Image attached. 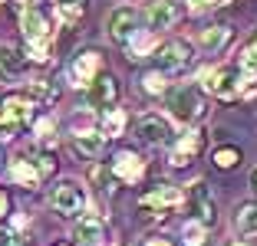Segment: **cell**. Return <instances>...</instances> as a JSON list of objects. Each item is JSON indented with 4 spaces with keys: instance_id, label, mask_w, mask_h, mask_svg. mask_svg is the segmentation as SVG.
<instances>
[{
    "instance_id": "1",
    "label": "cell",
    "mask_w": 257,
    "mask_h": 246,
    "mask_svg": "<svg viewBox=\"0 0 257 246\" xmlns=\"http://www.w3.org/2000/svg\"><path fill=\"white\" fill-rule=\"evenodd\" d=\"M20 30H23V40H27V56L33 62H43L46 50L53 43V26H50L46 14H40L37 7H27L20 14Z\"/></svg>"
},
{
    "instance_id": "2",
    "label": "cell",
    "mask_w": 257,
    "mask_h": 246,
    "mask_svg": "<svg viewBox=\"0 0 257 246\" xmlns=\"http://www.w3.org/2000/svg\"><path fill=\"white\" fill-rule=\"evenodd\" d=\"M201 82H204V89L211 92V96H218V98H234L237 92L244 89V76L237 72V69H231V66H221V69L204 72Z\"/></svg>"
},
{
    "instance_id": "3",
    "label": "cell",
    "mask_w": 257,
    "mask_h": 246,
    "mask_svg": "<svg viewBox=\"0 0 257 246\" xmlns=\"http://www.w3.org/2000/svg\"><path fill=\"white\" fill-rule=\"evenodd\" d=\"M33 122V102L30 98H7L0 105V138H10L20 125H30Z\"/></svg>"
},
{
    "instance_id": "4",
    "label": "cell",
    "mask_w": 257,
    "mask_h": 246,
    "mask_svg": "<svg viewBox=\"0 0 257 246\" xmlns=\"http://www.w3.org/2000/svg\"><path fill=\"white\" fill-rule=\"evenodd\" d=\"M53 207L60 210L63 216H76L86 207V190L79 180H60L53 187Z\"/></svg>"
},
{
    "instance_id": "5",
    "label": "cell",
    "mask_w": 257,
    "mask_h": 246,
    "mask_svg": "<svg viewBox=\"0 0 257 246\" xmlns=\"http://www.w3.org/2000/svg\"><path fill=\"white\" fill-rule=\"evenodd\" d=\"M152 56H155V62H159L162 72L185 69L191 62V43H185V40H168V43H162Z\"/></svg>"
},
{
    "instance_id": "6",
    "label": "cell",
    "mask_w": 257,
    "mask_h": 246,
    "mask_svg": "<svg viewBox=\"0 0 257 246\" xmlns=\"http://www.w3.org/2000/svg\"><path fill=\"white\" fill-rule=\"evenodd\" d=\"M168 108H172V118L195 122L198 115H201V98H198V92L191 89V86H185V89H175L172 96H168Z\"/></svg>"
},
{
    "instance_id": "7",
    "label": "cell",
    "mask_w": 257,
    "mask_h": 246,
    "mask_svg": "<svg viewBox=\"0 0 257 246\" xmlns=\"http://www.w3.org/2000/svg\"><path fill=\"white\" fill-rule=\"evenodd\" d=\"M99 66H102V56H99V52H92V50L79 52V56L73 60V66H69V82L89 89L92 82L99 79Z\"/></svg>"
},
{
    "instance_id": "8",
    "label": "cell",
    "mask_w": 257,
    "mask_h": 246,
    "mask_svg": "<svg viewBox=\"0 0 257 246\" xmlns=\"http://www.w3.org/2000/svg\"><path fill=\"white\" fill-rule=\"evenodd\" d=\"M23 72H27V56L20 50H14V46L0 43V82L4 86H17L23 79Z\"/></svg>"
},
{
    "instance_id": "9",
    "label": "cell",
    "mask_w": 257,
    "mask_h": 246,
    "mask_svg": "<svg viewBox=\"0 0 257 246\" xmlns=\"http://www.w3.org/2000/svg\"><path fill=\"white\" fill-rule=\"evenodd\" d=\"M182 190L172 184H159V187H152L149 194L142 197V210H159V216H165L168 210H175L178 204H182Z\"/></svg>"
},
{
    "instance_id": "10",
    "label": "cell",
    "mask_w": 257,
    "mask_h": 246,
    "mask_svg": "<svg viewBox=\"0 0 257 246\" xmlns=\"http://www.w3.org/2000/svg\"><path fill=\"white\" fill-rule=\"evenodd\" d=\"M145 20H149V30H168L178 20V4L175 0H149L145 7Z\"/></svg>"
},
{
    "instance_id": "11",
    "label": "cell",
    "mask_w": 257,
    "mask_h": 246,
    "mask_svg": "<svg viewBox=\"0 0 257 246\" xmlns=\"http://www.w3.org/2000/svg\"><path fill=\"white\" fill-rule=\"evenodd\" d=\"M201 142H204V134L201 132H185L178 142H175V148H172V154H168V161H172V168H185V164H191L195 161V154L201 151Z\"/></svg>"
},
{
    "instance_id": "12",
    "label": "cell",
    "mask_w": 257,
    "mask_h": 246,
    "mask_svg": "<svg viewBox=\"0 0 257 246\" xmlns=\"http://www.w3.org/2000/svg\"><path fill=\"white\" fill-rule=\"evenodd\" d=\"M136 23H139V14L132 7H115L112 16H109V33H112L115 43H128V40L139 33Z\"/></svg>"
},
{
    "instance_id": "13",
    "label": "cell",
    "mask_w": 257,
    "mask_h": 246,
    "mask_svg": "<svg viewBox=\"0 0 257 246\" xmlns=\"http://www.w3.org/2000/svg\"><path fill=\"white\" fill-rule=\"evenodd\" d=\"M73 236L79 240V246H99L102 236H106V220L99 214H83L76 230H73Z\"/></svg>"
},
{
    "instance_id": "14",
    "label": "cell",
    "mask_w": 257,
    "mask_h": 246,
    "mask_svg": "<svg viewBox=\"0 0 257 246\" xmlns=\"http://www.w3.org/2000/svg\"><path fill=\"white\" fill-rule=\"evenodd\" d=\"M139 138H142L145 144H165L168 138H172V122H168L165 115H145V118L139 122Z\"/></svg>"
},
{
    "instance_id": "15",
    "label": "cell",
    "mask_w": 257,
    "mask_h": 246,
    "mask_svg": "<svg viewBox=\"0 0 257 246\" xmlns=\"http://www.w3.org/2000/svg\"><path fill=\"white\" fill-rule=\"evenodd\" d=\"M112 174L119 180H125V184H136V180H142L145 174V161L136 154V151H119L112 161Z\"/></svg>"
},
{
    "instance_id": "16",
    "label": "cell",
    "mask_w": 257,
    "mask_h": 246,
    "mask_svg": "<svg viewBox=\"0 0 257 246\" xmlns=\"http://www.w3.org/2000/svg\"><path fill=\"white\" fill-rule=\"evenodd\" d=\"M119 98V86H115V79L112 76H99L96 82L89 86V102L96 105V108H112V102Z\"/></svg>"
},
{
    "instance_id": "17",
    "label": "cell",
    "mask_w": 257,
    "mask_h": 246,
    "mask_svg": "<svg viewBox=\"0 0 257 246\" xmlns=\"http://www.w3.org/2000/svg\"><path fill=\"white\" fill-rule=\"evenodd\" d=\"M102 148H106V134L102 132H89V128H83V132H76V138H73V151L79 158H99L102 154Z\"/></svg>"
},
{
    "instance_id": "18",
    "label": "cell",
    "mask_w": 257,
    "mask_h": 246,
    "mask_svg": "<svg viewBox=\"0 0 257 246\" xmlns=\"http://www.w3.org/2000/svg\"><path fill=\"white\" fill-rule=\"evenodd\" d=\"M191 207H195V220H201L204 226L214 224V204H211V194H208V187L201 180L191 187Z\"/></svg>"
},
{
    "instance_id": "19",
    "label": "cell",
    "mask_w": 257,
    "mask_h": 246,
    "mask_svg": "<svg viewBox=\"0 0 257 246\" xmlns=\"http://www.w3.org/2000/svg\"><path fill=\"white\" fill-rule=\"evenodd\" d=\"M10 174H14V180L23 184V187H37L40 180H43L37 161H30V158H14V161H10Z\"/></svg>"
},
{
    "instance_id": "20",
    "label": "cell",
    "mask_w": 257,
    "mask_h": 246,
    "mask_svg": "<svg viewBox=\"0 0 257 246\" xmlns=\"http://www.w3.org/2000/svg\"><path fill=\"white\" fill-rule=\"evenodd\" d=\"M159 46H155V33L152 30H139L136 36L128 40V56L132 60H142V56H149V52H155Z\"/></svg>"
},
{
    "instance_id": "21",
    "label": "cell",
    "mask_w": 257,
    "mask_h": 246,
    "mask_svg": "<svg viewBox=\"0 0 257 246\" xmlns=\"http://www.w3.org/2000/svg\"><path fill=\"white\" fill-rule=\"evenodd\" d=\"M231 36V30H227L224 23H214V26H208V30H201V36H198V43L204 46V50H221L224 46V40Z\"/></svg>"
},
{
    "instance_id": "22",
    "label": "cell",
    "mask_w": 257,
    "mask_h": 246,
    "mask_svg": "<svg viewBox=\"0 0 257 246\" xmlns=\"http://www.w3.org/2000/svg\"><path fill=\"white\" fill-rule=\"evenodd\" d=\"M122 128H125V112L122 108H106L102 112V134L106 138H119Z\"/></svg>"
},
{
    "instance_id": "23",
    "label": "cell",
    "mask_w": 257,
    "mask_h": 246,
    "mask_svg": "<svg viewBox=\"0 0 257 246\" xmlns=\"http://www.w3.org/2000/svg\"><path fill=\"white\" fill-rule=\"evenodd\" d=\"M237 230L244 233V236H257V204H244L241 210H237Z\"/></svg>"
},
{
    "instance_id": "24",
    "label": "cell",
    "mask_w": 257,
    "mask_h": 246,
    "mask_svg": "<svg viewBox=\"0 0 257 246\" xmlns=\"http://www.w3.org/2000/svg\"><path fill=\"white\" fill-rule=\"evenodd\" d=\"M56 4V10H60V16L63 20H79V16H83V10H86V4H89V0H53Z\"/></svg>"
},
{
    "instance_id": "25",
    "label": "cell",
    "mask_w": 257,
    "mask_h": 246,
    "mask_svg": "<svg viewBox=\"0 0 257 246\" xmlns=\"http://www.w3.org/2000/svg\"><path fill=\"white\" fill-rule=\"evenodd\" d=\"M204 230H208V226H204L201 220H185V226H182L185 243H188V246H201L204 243Z\"/></svg>"
},
{
    "instance_id": "26",
    "label": "cell",
    "mask_w": 257,
    "mask_h": 246,
    "mask_svg": "<svg viewBox=\"0 0 257 246\" xmlns=\"http://www.w3.org/2000/svg\"><path fill=\"white\" fill-rule=\"evenodd\" d=\"M241 76H244V82L257 79V46H247L241 52Z\"/></svg>"
},
{
    "instance_id": "27",
    "label": "cell",
    "mask_w": 257,
    "mask_h": 246,
    "mask_svg": "<svg viewBox=\"0 0 257 246\" xmlns=\"http://www.w3.org/2000/svg\"><path fill=\"white\" fill-rule=\"evenodd\" d=\"M27 98H30V102H53L56 92L50 89L43 79H37V82H30V89H27Z\"/></svg>"
},
{
    "instance_id": "28",
    "label": "cell",
    "mask_w": 257,
    "mask_h": 246,
    "mask_svg": "<svg viewBox=\"0 0 257 246\" xmlns=\"http://www.w3.org/2000/svg\"><path fill=\"white\" fill-rule=\"evenodd\" d=\"M237 161H241V151L237 148H218L214 151V164L218 168H234Z\"/></svg>"
},
{
    "instance_id": "29",
    "label": "cell",
    "mask_w": 257,
    "mask_h": 246,
    "mask_svg": "<svg viewBox=\"0 0 257 246\" xmlns=\"http://www.w3.org/2000/svg\"><path fill=\"white\" fill-rule=\"evenodd\" d=\"M142 82H145V92H152V96L165 92V76H162V72H149Z\"/></svg>"
},
{
    "instance_id": "30",
    "label": "cell",
    "mask_w": 257,
    "mask_h": 246,
    "mask_svg": "<svg viewBox=\"0 0 257 246\" xmlns=\"http://www.w3.org/2000/svg\"><path fill=\"white\" fill-rule=\"evenodd\" d=\"M37 168H40V174H53V168H56V158L50 154V151H40V158H37Z\"/></svg>"
},
{
    "instance_id": "31",
    "label": "cell",
    "mask_w": 257,
    "mask_h": 246,
    "mask_svg": "<svg viewBox=\"0 0 257 246\" xmlns=\"http://www.w3.org/2000/svg\"><path fill=\"white\" fill-rule=\"evenodd\" d=\"M0 246H23V243L17 240V233L10 230V226H4V224H0Z\"/></svg>"
},
{
    "instance_id": "32",
    "label": "cell",
    "mask_w": 257,
    "mask_h": 246,
    "mask_svg": "<svg viewBox=\"0 0 257 246\" xmlns=\"http://www.w3.org/2000/svg\"><path fill=\"white\" fill-rule=\"evenodd\" d=\"M208 7H214V0H188L191 14H201V10H208Z\"/></svg>"
},
{
    "instance_id": "33",
    "label": "cell",
    "mask_w": 257,
    "mask_h": 246,
    "mask_svg": "<svg viewBox=\"0 0 257 246\" xmlns=\"http://www.w3.org/2000/svg\"><path fill=\"white\" fill-rule=\"evenodd\" d=\"M50 128H53V122H50V118H43V122L37 125V134H40V138H50Z\"/></svg>"
},
{
    "instance_id": "34",
    "label": "cell",
    "mask_w": 257,
    "mask_h": 246,
    "mask_svg": "<svg viewBox=\"0 0 257 246\" xmlns=\"http://www.w3.org/2000/svg\"><path fill=\"white\" fill-rule=\"evenodd\" d=\"M142 246H172V240H165V236H152V240H145Z\"/></svg>"
},
{
    "instance_id": "35",
    "label": "cell",
    "mask_w": 257,
    "mask_h": 246,
    "mask_svg": "<svg viewBox=\"0 0 257 246\" xmlns=\"http://www.w3.org/2000/svg\"><path fill=\"white\" fill-rule=\"evenodd\" d=\"M7 210H10V197H7V194H4V190H0V216L7 214Z\"/></svg>"
},
{
    "instance_id": "36",
    "label": "cell",
    "mask_w": 257,
    "mask_h": 246,
    "mask_svg": "<svg viewBox=\"0 0 257 246\" xmlns=\"http://www.w3.org/2000/svg\"><path fill=\"white\" fill-rule=\"evenodd\" d=\"M227 4H231V0H214V7H227Z\"/></svg>"
},
{
    "instance_id": "37",
    "label": "cell",
    "mask_w": 257,
    "mask_h": 246,
    "mask_svg": "<svg viewBox=\"0 0 257 246\" xmlns=\"http://www.w3.org/2000/svg\"><path fill=\"white\" fill-rule=\"evenodd\" d=\"M20 4H27V7H37V0H20Z\"/></svg>"
},
{
    "instance_id": "38",
    "label": "cell",
    "mask_w": 257,
    "mask_h": 246,
    "mask_svg": "<svg viewBox=\"0 0 257 246\" xmlns=\"http://www.w3.org/2000/svg\"><path fill=\"white\" fill-rule=\"evenodd\" d=\"M254 190H257V171H254Z\"/></svg>"
},
{
    "instance_id": "39",
    "label": "cell",
    "mask_w": 257,
    "mask_h": 246,
    "mask_svg": "<svg viewBox=\"0 0 257 246\" xmlns=\"http://www.w3.org/2000/svg\"><path fill=\"white\" fill-rule=\"evenodd\" d=\"M227 246H244V243H227Z\"/></svg>"
},
{
    "instance_id": "40",
    "label": "cell",
    "mask_w": 257,
    "mask_h": 246,
    "mask_svg": "<svg viewBox=\"0 0 257 246\" xmlns=\"http://www.w3.org/2000/svg\"><path fill=\"white\" fill-rule=\"evenodd\" d=\"M254 46H257V33H254Z\"/></svg>"
},
{
    "instance_id": "41",
    "label": "cell",
    "mask_w": 257,
    "mask_h": 246,
    "mask_svg": "<svg viewBox=\"0 0 257 246\" xmlns=\"http://www.w3.org/2000/svg\"><path fill=\"white\" fill-rule=\"evenodd\" d=\"M60 246H66V243H60Z\"/></svg>"
}]
</instances>
